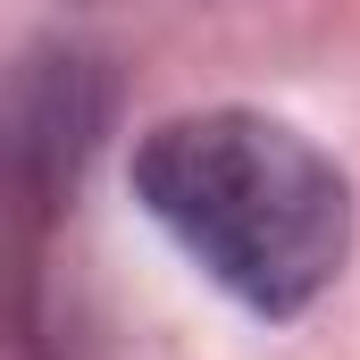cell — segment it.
<instances>
[{"label":"cell","mask_w":360,"mask_h":360,"mask_svg":"<svg viewBox=\"0 0 360 360\" xmlns=\"http://www.w3.org/2000/svg\"><path fill=\"white\" fill-rule=\"evenodd\" d=\"M134 193L193 252V269L260 319L310 310L352 252L344 168L260 109H193L151 126L134 151Z\"/></svg>","instance_id":"cell-1"}]
</instances>
